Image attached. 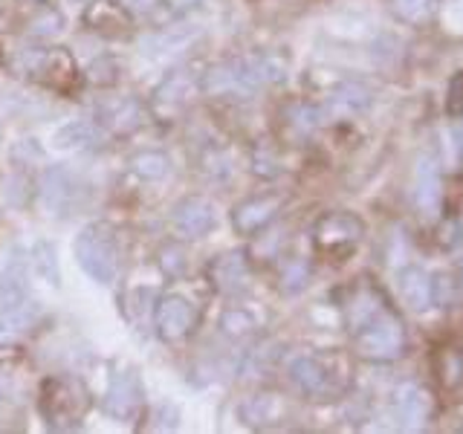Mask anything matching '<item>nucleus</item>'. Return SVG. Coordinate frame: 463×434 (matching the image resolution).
<instances>
[{
    "instance_id": "obj_1",
    "label": "nucleus",
    "mask_w": 463,
    "mask_h": 434,
    "mask_svg": "<svg viewBox=\"0 0 463 434\" xmlns=\"http://www.w3.org/2000/svg\"><path fill=\"white\" fill-rule=\"evenodd\" d=\"M284 64L275 55H250L212 64L200 76V93L212 99H250L264 84L281 81Z\"/></svg>"
},
{
    "instance_id": "obj_2",
    "label": "nucleus",
    "mask_w": 463,
    "mask_h": 434,
    "mask_svg": "<svg viewBox=\"0 0 463 434\" xmlns=\"http://www.w3.org/2000/svg\"><path fill=\"white\" fill-rule=\"evenodd\" d=\"M72 258L90 281L108 287L119 275V243L108 223H87L72 241Z\"/></svg>"
},
{
    "instance_id": "obj_3",
    "label": "nucleus",
    "mask_w": 463,
    "mask_h": 434,
    "mask_svg": "<svg viewBox=\"0 0 463 434\" xmlns=\"http://www.w3.org/2000/svg\"><path fill=\"white\" fill-rule=\"evenodd\" d=\"M38 197L41 206L52 217H72L81 206L90 203V185L70 165H50L41 174Z\"/></svg>"
},
{
    "instance_id": "obj_4",
    "label": "nucleus",
    "mask_w": 463,
    "mask_h": 434,
    "mask_svg": "<svg viewBox=\"0 0 463 434\" xmlns=\"http://www.w3.org/2000/svg\"><path fill=\"white\" fill-rule=\"evenodd\" d=\"M354 344L362 359L391 362V359H400L405 351V330L397 316L383 310L354 330Z\"/></svg>"
},
{
    "instance_id": "obj_5",
    "label": "nucleus",
    "mask_w": 463,
    "mask_h": 434,
    "mask_svg": "<svg viewBox=\"0 0 463 434\" xmlns=\"http://www.w3.org/2000/svg\"><path fill=\"white\" fill-rule=\"evenodd\" d=\"M101 409L116 423H137L145 411V382L137 368L116 371L101 397Z\"/></svg>"
},
{
    "instance_id": "obj_6",
    "label": "nucleus",
    "mask_w": 463,
    "mask_h": 434,
    "mask_svg": "<svg viewBox=\"0 0 463 434\" xmlns=\"http://www.w3.org/2000/svg\"><path fill=\"white\" fill-rule=\"evenodd\" d=\"M151 325L163 342H168V344L183 342L185 336H192L197 327V307L185 296L168 293L154 304Z\"/></svg>"
},
{
    "instance_id": "obj_7",
    "label": "nucleus",
    "mask_w": 463,
    "mask_h": 434,
    "mask_svg": "<svg viewBox=\"0 0 463 434\" xmlns=\"http://www.w3.org/2000/svg\"><path fill=\"white\" fill-rule=\"evenodd\" d=\"M41 409L50 426L67 429L81 417V411H87V388H81L76 380H50L43 385Z\"/></svg>"
},
{
    "instance_id": "obj_8",
    "label": "nucleus",
    "mask_w": 463,
    "mask_h": 434,
    "mask_svg": "<svg viewBox=\"0 0 463 434\" xmlns=\"http://www.w3.org/2000/svg\"><path fill=\"white\" fill-rule=\"evenodd\" d=\"M29 301V252L14 243L0 267V310L12 313Z\"/></svg>"
},
{
    "instance_id": "obj_9",
    "label": "nucleus",
    "mask_w": 463,
    "mask_h": 434,
    "mask_svg": "<svg viewBox=\"0 0 463 434\" xmlns=\"http://www.w3.org/2000/svg\"><path fill=\"white\" fill-rule=\"evenodd\" d=\"M171 226L185 241L209 238L217 229V212L206 197H183L171 209Z\"/></svg>"
},
{
    "instance_id": "obj_10",
    "label": "nucleus",
    "mask_w": 463,
    "mask_h": 434,
    "mask_svg": "<svg viewBox=\"0 0 463 434\" xmlns=\"http://www.w3.org/2000/svg\"><path fill=\"white\" fill-rule=\"evenodd\" d=\"M287 376H289V382L310 400H330L336 394V380H333V373L327 371L325 362L316 356H307V354L293 356L287 362Z\"/></svg>"
},
{
    "instance_id": "obj_11",
    "label": "nucleus",
    "mask_w": 463,
    "mask_h": 434,
    "mask_svg": "<svg viewBox=\"0 0 463 434\" xmlns=\"http://www.w3.org/2000/svg\"><path fill=\"white\" fill-rule=\"evenodd\" d=\"M96 122L116 137L137 134L145 125V108L134 96H105L96 105Z\"/></svg>"
},
{
    "instance_id": "obj_12",
    "label": "nucleus",
    "mask_w": 463,
    "mask_h": 434,
    "mask_svg": "<svg viewBox=\"0 0 463 434\" xmlns=\"http://www.w3.org/2000/svg\"><path fill=\"white\" fill-rule=\"evenodd\" d=\"M279 209H281V197L279 194H258V197H250V200L238 203L235 212H232V226H235L238 235L252 238L264 226L272 223V217L279 214Z\"/></svg>"
},
{
    "instance_id": "obj_13",
    "label": "nucleus",
    "mask_w": 463,
    "mask_h": 434,
    "mask_svg": "<svg viewBox=\"0 0 463 434\" xmlns=\"http://www.w3.org/2000/svg\"><path fill=\"white\" fill-rule=\"evenodd\" d=\"M108 130L96 119H72L61 125L52 134V148L64 154H81V151H96L105 145Z\"/></svg>"
},
{
    "instance_id": "obj_14",
    "label": "nucleus",
    "mask_w": 463,
    "mask_h": 434,
    "mask_svg": "<svg viewBox=\"0 0 463 434\" xmlns=\"http://www.w3.org/2000/svg\"><path fill=\"white\" fill-rule=\"evenodd\" d=\"M200 35V29L192 24H174L165 29H156L139 38V52L145 58H165L174 52H183L185 47H192L194 38Z\"/></svg>"
},
{
    "instance_id": "obj_15",
    "label": "nucleus",
    "mask_w": 463,
    "mask_h": 434,
    "mask_svg": "<svg viewBox=\"0 0 463 434\" xmlns=\"http://www.w3.org/2000/svg\"><path fill=\"white\" fill-rule=\"evenodd\" d=\"M362 235V221L347 212H333L322 217L316 226V243L325 250H345V246L356 243Z\"/></svg>"
},
{
    "instance_id": "obj_16",
    "label": "nucleus",
    "mask_w": 463,
    "mask_h": 434,
    "mask_svg": "<svg viewBox=\"0 0 463 434\" xmlns=\"http://www.w3.org/2000/svg\"><path fill=\"white\" fill-rule=\"evenodd\" d=\"M209 281L221 293H241L250 284V267H246L243 252H226L217 255L209 264Z\"/></svg>"
},
{
    "instance_id": "obj_17",
    "label": "nucleus",
    "mask_w": 463,
    "mask_h": 434,
    "mask_svg": "<svg viewBox=\"0 0 463 434\" xmlns=\"http://www.w3.org/2000/svg\"><path fill=\"white\" fill-rule=\"evenodd\" d=\"M197 93H200V76H192L188 70H177L156 84L154 101L165 108H185Z\"/></svg>"
},
{
    "instance_id": "obj_18",
    "label": "nucleus",
    "mask_w": 463,
    "mask_h": 434,
    "mask_svg": "<svg viewBox=\"0 0 463 434\" xmlns=\"http://www.w3.org/2000/svg\"><path fill=\"white\" fill-rule=\"evenodd\" d=\"M394 414L402 429H420L429 420L426 391L417 385H402L394 394Z\"/></svg>"
},
{
    "instance_id": "obj_19",
    "label": "nucleus",
    "mask_w": 463,
    "mask_h": 434,
    "mask_svg": "<svg viewBox=\"0 0 463 434\" xmlns=\"http://www.w3.org/2000/svg\"><path fill=\"white\" fill-rule=\"evenodd\" d=\"M368 108H371V90H368V87L356 84V81H345L330 93L327 105L322 110L330 113V116H356V113L368 110Z\"/></svg>"
},
{
    "instance_id": "obj_20",
    "label": "nucleus",
    "mask_w": 463,
    "mask_h": 434,
    "mask_svg": "<svg viewBox=\"0 0 463 434\" xmlns=\"http://www.w3.org/2000/svg\"><path fill=\"white\" fill-rule=\"evenodd\" d=\"M128 171L142 183H163L171 174V156L156 148H142L128 156Z\"/></svg>"
},
{
    "instance_id": "obj_21",
    "label": "nucleus",
    "mask_w": 463,
    "mask_h": 434,
    "mask_svg": "<svg viewBox=\"0 0 463 434\" xmlns=\"http://www.w3.org/2000/svg\"><path fill=\"white\" fill-rule=\"evenodd\" d=\"M281 414H284V405L275 394H255L241 405V420L252 429L269 426L275 420H281Z\"/></svg>"
},
{
    "instance_id": "obj_22",
    "label": "nucleus",
    "mask_w": 463,
    "mask_h": 434,
    "mask_svg": "<svg viewBox=\"0 0 463 434\" xmlns=\"http://www.w3.org/2000/svg\"><path fill=\"white\" fill-rule=\"evenodd\" d=\"M400 289H402L405 304H409V307L417 310V313H423L431 304V298H434V287L429 281V275L423 269H417V267L405 269L400 275Z\"/></svg>"
},
{
    "instance_id": "obj_23",
    "label": "nucleus",
    "mask_w": 463,
    "mask_h": 434,
    "mask_svg": "<svg viewBox=\"0 0 463 434\" xmlns=\"http://www.w3.org/2000/svg\"><path fill=\"white\" fill-rule=\"evenodd\" d=\"M29 269L50 287H61V267H58V252L50 241H38L29 252Z\"/></svg>"
},
{
    "instance_id": "obj_24",
    "label": "nucleus",
    "mask_w": 463,
    "mask_h": 434,
    "mask_svg": "<svg viewBox=\"0 0 463 434\" xmlns=\"http://www.w3.org/2000/svg\"><path fill=\"white\" fill-rule=\"evenodd\" d=\"M221 333L226 339H232V342H241V339H246V336H252L255 333V327H258V322H255V316L252 313H246L243 307H232V310H226L223 316H221Z\"/></svg>"
},
{
    "instance_id": "obj_25",
    "label": "nucleus",
    "mask_w": 463,
    "mask_h": 434,
    "mask_svg": "<svg viewBox=\"0 0 463 434\" xmlns=\"http://www.w3.org/2000/svg\"><path fill=\"white\" fill-rule=\"evenodd\" d=\"M35 183H33V177H29L26 171H12L9 177H6V183H4V197H6V203L9 206H14V209H26L29 206V200L35 197V188H33Z\"/></svg>"
},
{
    "instance_id": "obj_26",
    "label": "nucleus",
    "mask_w": 463,
    "mask_h": 434,
    "mask_svg": "<svg viewBox=\"0 0 463 434\" xmlns=\"http://www.w3.org/2000/svg\"><path fill=\"white\" fill-rule=\"evenodd\" d=\"M156 267H159V272H163L165 278H171V281L183 278L185 269H188L185 250H183V246H177V243L159 246V252H156Z\"/></svg>"
},
{
    "instance_id": "obj_27",
    "label": "nucleus",
    "mask_w": 463,
    "mask_h": 434,
    "mask_svg": "<svg viewBox=\"0 0 463 434\" xmlns=\"http://www.w3.org/2000/svg\"><path fill=\"white\" fill-rule=\"evenodd\" d=\"M61 29H64V14L52 6L38 9L35 18L29 21V35L38 38V41H50L55 35H61Z\"/></svg>"
},
{
    "instance_id": "obj_28",
    "label": "nucleus",
    "mask_w": 463,
    "mask_h": 434,
    "mask_svg": "<svg viewBox=\"0 0 463 434\" xmlns=\"http://www.w3.org/2000/svg\"><path fill=\"white\" fill-rule=\"evenodd\" d=\"M438 171H434L431 163H420L417 165V188H414V200L420 203L423 209H434V203H438Z\"/></svg>"
},
{
    "instance_id": "obj_29",
    "label": "nucleus",
    "mask_w": 463,
    "mask_h": 434,
    "mask_svg": "<svg viewBox=\"0 0 463 434\" xmlns=\"http://www.w3.org/2000/svg\"><path fill=\"white\" fill-rule=\"evenodd\" d=\"M307 281H310V264H307V260L296 258L281 269V289L287 296L301 293V289L307 287Z\"/></svg>"
},
{
    "instance_id": "obj_30",
    "label": "nucleus",
    "mask_w": 463,
    "mask_h": 434,
    "mask_svg": "<svg viewBox=\"0 0 463 434\" xmlns=\"http://www.w3.org/2000/svg\"><path fill=\"white\" fill-rule=\"evenodd\" d=\"M325 119V110L316 108V105H293V110H289V125H293L296 130H301V134H310V130H316L318 125H322Z\"/></svg>"
},
{
    "instance_id": "obj_31",
    "label": "nucleus",
    "mask_w": 463,
    "mask_h": 434,
    "mask_svg": "<svg viewBox=\"0 0 463 434\" xmlns=\"http://www.w3.org/2000/svg\"><path fill=\"white\" fill-rule=\"evenodd\" d=\"M434 6H438V0H394V12L402 21H411V24L431 18Z\"/></svg>"
},
{
    "instance_id": "obj_32",
    "label": "nucleus",
    "mask_w": 463,
    "mask_h": 434,
    "mask_svg": "<svg viewBox=\"0 0 463 434\" xmlns=\"http://www.w3.org/2000/svg\"><path fill=\"white\" fill-rule=\"evenodd\" d=\"M151 420H154L156 431H174V429H180V409L171 402H159V405H154Z\"/></svg>"
},
{
    "instance_id": "obj_33",
    "label": "nucleus",
    "mask_w": 463,
    "mask_h": 434,
    "mask_svg": "<svg viewBox=\"0 0 463 434\" xmlns=\"http://www.w3.org/2000/svg\"><path fill=\"white\" fill-rule=\"evenodd\" d=\"M12 159L18 165L38 163V159H43V148L38 145V139H21V142L12 145Z\"/></svg>"
},
{
    "instance_id": "obj_34",
    "label": "nucleus",
    "mask_w": 463,
    "mask_h": 434,
    "mask_svg": "<svg viewBox=\"0 0 463 434\" xmlns=\"http://www.w3.org/2000/svg\"><path fill=\"white\" fill-rule=\"evenodd\" d=\"M446 110H449V116H460L463 113V72H458V76H452V81H449Z\"/></svg>"
},
{
    "instance_id": "obj_35",
    "label": "nucleus",
    "mask_w": 463,
    "mask_h": 434,
    "mask_svg": "<svg viewBox=\"0 0 463 434\" xmlns=\"http://www.w3.org/2000/svg\"><path fill=\"white\" fill-rule=\"evenodd\" d=\"M116 6H119L122 12H128V14H148V12H154L159 6V0H119Z\"/></svg>"
},
{
    "instance_id": "obj_36",
    "label": "nucleus",
    "mask_w": 463,
    "mask_h": 434,
    "mask_svg": "<svg viewBox=\"0 0 463 434\" xmlns=\"http://www.w3.org/2000/svg\"><path fill=\"white\" fill-rule=\"evenodd\" d=\"M252 168H255V174H260V177H275V174H279L275 159L272 156H260V154L252 156Z\"/></svg>"
},
{
    "instance_id": "obj_37",
    "label": "nucleus",
    "mask_w": 463,
    "mask_h": 434,
    "mask_svg": "<svg viewBox=\"0 0 463 434\" xmlns=\"http://www.w3.org/2000/svg\"><path fill=\"white\" fill-rule=\"evenodd\" d=\"M165 4L174 9V12H188V9H194V6H200L203 0H165Z\"/></svg>"
},
{
    "instance_id": "obj_38",
    "label": "nucleus",
    "mask_w": 463,
    "mask_h": 434,
    "mask_svg": "<svg viewBox=\"0 0 463 434\" xmlns=\"http://www.w3.org/2000/svg\"><path fill=\"white\" fill-rule=\"evenodd\" d=\"M72 4H79V6H87V4H90V0H72Z\"/></svg>"
},
{
    "instance_id": "obj_39",
    "label": "nucleus",
    "mask_w": 463,
    "mask_h": 434,
    "mask_svg": "<svg viewBox=\"0 0 463 434\" xmlns=\"http://www.w3.org/2000/svg\"><path fill=\"white\" fill-rule=\"evenodd\" d=\"M0 405H4V385H0Z\"/></svg>"
},
{
    "instance_id": "obj_40",
    "label": "nucleus",
    "mask_w": 463,
    "mask_h": 434,
    "mask_svg": "<svg viewBox=\"0 0 463 434\" xmlns=\"http://www.w3.org/2000/svg\"><path fill=\"white\" fill-rule=\"evenodd\" d=\"M33 4H43V0H33Z\"/></svg>"
}]
</instances>
